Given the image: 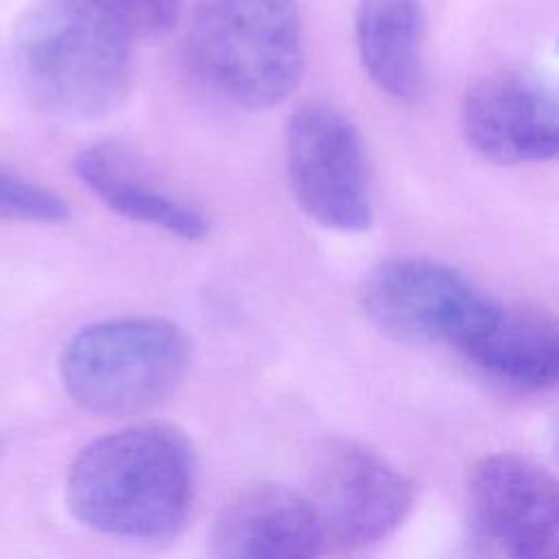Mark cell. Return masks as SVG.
<instances>
[{"label": "cell", "instance_id": "obj_1", "mask_svg": "<svg viewBox=\"0 0 559 559\" xmlns=\"http://www.w3.org/2000/svg\"><path fill=\"white\" fill-rule=\"evenodd\" d=\"M194 452L168 424H138L87 443L70 465L66 502L87 528L120 539L175 535L194 500Z\"/></svg>", "mask_w": 559, "mask_h": 559}, {"label": "cell", "instance_id": "obj_2", "mask_svg": "<svg viewBox=\"0 0 559 559\" xmlns=\"http://www.w3.org/2000/svg\"><path fill=\"white\" fill-rule=\"evenodd\" d=\"M133 35L98 0H37L13 31L17 79L35 107L61 120H94L127 96Z\"/></svg>", "mask_w": 559, "mask_h": 559}, {"label": "cell", "instance_id": "obj_3", "mask_svg": "<svg viewBox=\"0 0 559 559\" xmlns=\"http://www.w3.org/2000/svg\"><path fill=\"white\" fill-rule=\"evenodd\" d=\"M188 52L199 76L245 109L282 103L304 72L295 0H197Z\"/></svg>", "mask_w": 559, "mask_h": 559}, {"label": "cell", "instance_id": "obj_4", "mask_svg": "<svg viewBox=\"0 0 559 559\" xmlns=\"http://www.w3.org/2000/svg\"><path fill=\"white\" fill-rule=\"evenodd\" d=\"M190 365L186 332L162 317H118L76 330L61 356L66 393L96 415H138L164 402Z\"/></svg>", "mask_w": 559, "mask_h": 559}, {"label": "cell", "instance_id": "obj_5", "mask_svg": "<svg viewBox=\"0 0 559 559\" xmlns=\"http://www.w3.org/2000/svg\"><path fill=\"white\" fill-rule=\"evenodd\" d=\"M358 301L393 341L456 349L498 304L456 269L424 258L382 260L365 275Z\"/></svg>", "mask_w": 559, "mask_h": 559}, {"label": "cell", "instance_id": "obj_6", "mask_svg": "<svg viewBox=\"0 0 559 559\" xmlns=\"http://www.w3.org/2000/svg\"><path fill=\"white\" fill-rule=\"evenodd\" d=\"M286 168L299 207L334 231L373 221L365 144L358 127L328 103H304L286 124Z\"/></svg>", "mask_w": 559, "mask_h": 559}, {"label": "cell", "instance_id": "obj_7", "mask_svg": "<svg viewBox=\"0 0 559 559\" xmlns=\"http://www.w3.org/2000/svg\"><path fill=\"white\" fill-rule=\"evenodd\" d=\"M308 498L325 542L365 548L386 539L406 520L415 502V487L371 448L332 439L312 456Z\"/></svg>", "mask_w": 559, "mask_h": 559}, {"label": "cell", "instance_id": "obj_8", "mask_svg": "<svg viewBox=\"0 0 559 559\" xmlns=\"http://www.w3.org/2000/svg\"><path fill=\"white\" fill-rule=\"evenodd\" d=\"M469 542L483 555L555 559L559 552V493L555 478L531 459L489 454L467 485Z\"/></svg>", "mask_w": 559, "mask_h": 559}, {"label": "cell", "instance_id": "obj_9", "mask_svg": "<svg viewBox=\"0 0 559 559\" xmlns=\"http://www.w3.org/2000/svg\"><path fill=\"white\" fill-rule=\"evenodd\" d=\"M467 144L502 166L557 157L559 107L555 90L524 70H502L476 81L461 105Z\"/></svg>", "mask_w": 559, "mask_h": 559}, {"label": "cell", "instance_id": "obj_10", "mask_svg": "<svg viewBox=\"0 0 559 559\" xmlns=\"http://www.w3.org/2000/svg\"><path fill=\"white\" fill-rule=\"evenodd\" d=\"M325 544L310 498L277 483L240 491L210 531L212 555L225 559H308Z\"/></svg>", "mask_w": 559, "mask_h": 559}, {"label": "cell", "instance_id": "obj_11", "mask_svg": "<svg viewBox=\"0 0 559 559\" xmlns=\"http://www.w3.org/2000/svg\"><path fill=\"white\" fill-rule=\"evenodd\" d=\"M72 168L94 197L129 221L183 240H201L210 231L205 214L148 177L142 159L118 140L85 146L74 155Z\"/></svg>", "mask_w": 559, "mask_h": 559}, {"label": "cell", "instance_id": "obj_12", "mask_svg": "<svg viewBox=\"0 0 559 559\" xmlns=\"http://www.w3.org/2000/svg\"><path fill=\"white\" fill-rule=\"evenodd\" d=\"M459 352L491 380L520 391L548 389L559 376L557 321L531 308L498 301Z\"/></svg>", "mask_w": 559, "mask_h": 559}, {"label": "cell", "instance_id": "obj_13", "mask_svg": "<svg viewBox=\"0 0 559 559\" xmlns=\"http://www.w3.org/2000/svg\"><path fill=\"white\" fill-rule=\"evenodd\" d=\"M424 9L419 0H358L356 46L369 79L408 100L424 83Z\"/></svg>", "mask_w": 559, "mask_h": 559}, {"label": "cell", "instance_id": "obj_14", "mask_svg": "<svg viewBox=\"0 0 559 559\" xmlns=\"http://www.w3.org/2000/svg\"><path fill=\"white\" fill-rule=\"evenodd\" d=\"M70 205L55 190L7 168H0V221L61 223Z\"/></svg>", "mask_w": 559, "mask_h": 559}, {"label": "cell", "instance_id": "obj_15", "mask_svg": "<svg viewBox=\"0 0 559 559\" xmlns=\"http://www.w3.org/2000/svg\"><path fill=\"white\" fill-rule=\"evenodd\" d=\"M133 37H155L179 20L186 0H98Z\"/></svg>", "mask_w": 559, "mask_h": 559}]
</instances>
